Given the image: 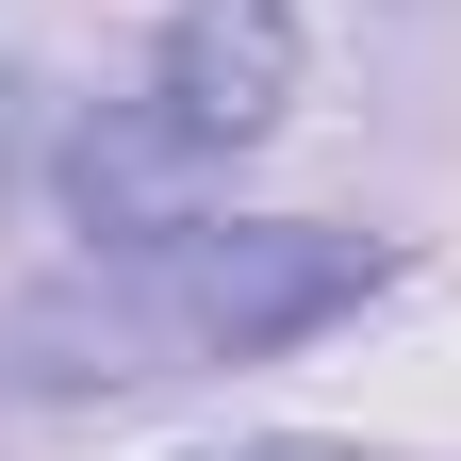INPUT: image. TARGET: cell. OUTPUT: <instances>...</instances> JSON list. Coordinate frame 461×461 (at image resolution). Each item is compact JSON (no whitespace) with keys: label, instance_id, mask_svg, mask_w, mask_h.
<instances>
[{"label":"cell","instance_id":"obj_1","mask_svg":"<svg viewBox=\"0 0 461 461\" xmlns=\"http://www.w3.org/2000/svg\"><path fill=\"white\" fill-rule=\"evenodd\" d=\"M379 280L395 248L330 214H165V230L83 248L67 280H33L0 313V363H17V395H149L198 363H280L330 313H363Z\"/></svg>","mask_w":461,"mask_h":461},{"label":"cell","instance_id":"obj_2","mask_svg":"<svg viewBox=\"0 0 461 461\" xmlns=\"http://www.w3.org/2000/svg\"><path fill=\"white\" fill-rule=\"evenodd\" d=\"M280 115H297V0H182L165 50H149V83L115 115H83L50 182H67V214L115 248V230H165L198 165L264 149Z\"/></svg>","mask_w":461,"mask_h":461},{"label":"cell","instance_id":"obj_3","mask_svg":"<svg viewBox=\"0 0 461 461\" xmlns=\"http://www.w3.org/2000/svg\"><path fill=\"white\" fill-rule=\"evenodd\" d=\"M17 182H33V83H17V50H0V214H17Z\"/></svg>","mask_w":461,"mask_h":461},{"label":"cell","instance_id":"obj_4","mask_svg":"<svg viewBox=\"0 0 461 461\" xmlns=\"http://www.w3.org/2000/svg\"><path fill=\"white\" fill-rule=\"evenodd\" d=\"M214 461H363V445H214Z\"/></svg>","mask_w":461,"mask_h":461}]
</instances>
